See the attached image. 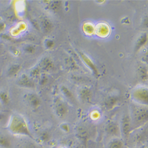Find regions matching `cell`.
Listing matches in <instances>:
<instances>
[{"label":"cell","mask_w":148,"mask_h":148,"mask_svg":"<svg viewBox=\"0 0 148 148\" xmlns=\"http://www.w3.org/2000/svg\"><path fill=\"white\" fill-rule=\"evenodd\" d=\"M7 128L10 133L14 135L26 136L32 138L27 123L22 116L13 114L9 119Z\"/></svg>","instance_id":"obj_1"},{"label":"cell","mask_w":148,"mask_h":148,"mask_svg":"<svg viewBox=\"0 0 148 148\" xmlns=\"http://www.w3.org/2000/svg\"><path fill=\"white\" fill-rule=\"evenodd\" d=\"M130 116L133 127L140 126L147 121V108L145 106L138 105L134 107Z\"/></svg>","instance_id":"obj_2"},{"label":"cell","mask_w":148,"mask_h":148,"mask_svg":"<svg viewBox=\"0 0 148 148\" xmlns=\"http://www.w3.org/2000/svg\"><path fill=\"white\" fill-rule=\"evenodd\" d=\"M131 97L136 104L147 106L148 104L147 88L143 85H139L135 87L132 92Z\"/></svg>","instance_id":"obj_3"},{"label":"cell","mask_w":148,"mask_h":148,"mask_svg":"<svg viewBox=\"0 0 148 148\" xmlns=\"http://www.w3.org/2000/svg\"><path fill=\"white\" fill-rule=\"evenodd\" d=\"M119 126L121 134L124 138H127L130 134L133 128L130 116L128 114H125L123 116Z\"/></svg>","instance_id":"obj_4"},{"label":"cell","mask_w":148,"mask_h":148,"mask_svg":"<svg viewBox=\"0 0 148 148\" xmlns=\"http://www.w3.org/2000/svg\"><path fill=\"white\" fill-rule=\"evenodd\" d=\"M94 33L100 38H105L110 33V27L106 23H99L95 27Z\"/></svg>","instance_id":"obj_5"},{"label":"cell","mask_w":148,"mask_h":148,"mask_svg":"<svg viewBox=\"0 0 148 148\" xmlns=\"http://www.w3.org/2000/svg\"><path fill=\"white\" fill-rule=\"evenodd\" d=\"M106 132L110 136L114 138H119L121 135L120 126L116 122L110 121L106 126Z\"/></svg>","instance_id":"obj_6"},{"label":"cell","mask_w":148,"mask_h":148,"mask_svg":"<svg viewBox=\"0 0 148 148\" xmlns=\"http://www.w3.org/2000/svg\"><path fill=\"white\" fill-rule=\"evenodd\" d=\"M55 112L56 114L59 117L63 118L67 114L68 112V109L64 103L59 101L55 104Z\"/></svg>","instance_id":"obj_7"},{"label":"cell","mask_w":148,"mask_h":148,"mask_svg":"<svg viewBox=\"0 0 148 148\" xmlns=\"http://www.w3.org/2000/svg\"><path fill=\"white\" fill-rule=\"evenodd\" d=\"M107 148H125V143L120 138H114L107 144Z\"/></svg>","instance_id":"obj_8"},{"label":"cell","mask_w":148,"mask_h":148,"mask_svg":"<svg viewBox=\"0 0 148 148\" xmlns=\"http://www.w3.org/2000/svg\"><path fill=\"white\" fill-rule=\"evenodd\" d=\"M18 84L24 87H32L33 85L32 81L26 75L21 77L18 79Z\"/></svg>","instance_id":"obj_9"},{"label":"cell","mask_w":148,"mask_h":148,"mask_svg":"<svg viewBox=\"0 0 148 148\" xmlns=\"http://www.w3.org/2000/svg\"><path fill=\"white\" fill-rule=\"evenodd\" d=\"M40 65H41L40 66H41L42 69L46 71H51L53 67V65L51 62V60H50L49 59H47V58H46V59H43V60H42Z\"/></svg>","instance_id":"obj_10"},{"label":"cell","mask_w":148,"mask_h":148,"mask_svg":"<svg viewBox=\"0 0 148 148\" xmlns=\"http://www.w3.org/2000/svg\"><path fill=\"white\" fill-rule=\"evenodd\" d=\"M83 30L85 34L91 35L95 32V27L91 23H86L83 26Z\"/></svg>","instance_id":"obj_11"},{"label":"cell","mask_w":148,"mask_h":148,"mask_svg":"<svg viewBox=\"0 0 148 148\" xmlns=\"http://www.w3.org/2000/svg\"><path fill=\"white\" fill-rule=\"evenodd\" d=\"M11 145V141L7 137L3 135H0V147L3 148H10Z\"/></svg>","instance_id":"obj_12"},{"label":"cell","mask_w":148,"mask_h":148,"mask_svg":"<svg viewBox=\"0 0 148 148\" xmlns=\"http://www.w3.org/2000/svg\"><path fill=\"white\" fill-rule=\"evenodd\" d=\"M29 100L30 105L34 108L38 107L40 104V101L39 100V98L36 96L32 95L31 97H29Z\"/></svg>","instance_id":"obj_13"},{"label":"cell","mask_w":148,"mask_h":148,"mask_svg":"<svg viewBox=\"0 0 148 148\" xmlns=\"http://www.w3.org/2000/svg\"><path fill=\"white\" fill-rule=\"evenodd\" d=\"M81 56L82 59L84 60L85 63L86 64H87V65H88V66L91 69H92L94 72H97V71H96V69H95V68L94 65H93V64H92V61H91L87 56L84 55V54H81Z\"/></svg>","instance_id":"obj_14"},{"label":"cell","mask_w":148,"mask_h":148,"mask_svg":"<svg viewBox=\"0 0 148 148\" xmlns=\"http://www.w3.org/2000/svg\"><path fill=\"white\" fill-rule=\"evenodd\" d=\"M42 27L46 32H50L51 30L52 29V25L50 21H49L47 19H45L42 21Z\"/></svg>","instance_id":"obj_15"},{"label":"cell","mask_w":148,"mask_h":148,"mask_svg":"<svg viewBox=\"0 0 148 148\" xmlns=\"http://www.w3.org/2000/svg\"><path fill=\"white\" fill-rule=\"evenodd\" d=\"M50 4V8L53 11H58L61 7V1H52Z\"/></svg>","instance_id":"obj_16"},{"label":"cell","mask_w":148,"mask_h":148,"mask_svg":"<svg viewBox=\"0 0 148 148\" xmlns=\"http://www.w3.org/2000/svg\"><path fill=\"white\" fill-rule=\"evenodd\" d=\"M9 98L5 92H0V103L1 104H7L8 103Z\"/></svg>","instance_id":"obj_17"},{"label":"cell","mask_w":148,"mask_h":148,"mask_svg":"<svg viewBox=\"0 0 148 148\" xmlns=\"http://www.w3.org/2000/svg\"><path fill=\"white\" fill-rule=\"evenodd\" d=\"M81 97L84 100H87L90 96V92L87 89H83L80 92Z\"/></svg>","instance_id":"obj_18"},{"label":"cell","mask_w":148,"mask_h":148,"mask_svg":"<svg viewBox=\"0 0 148 148\" xmlns=\"http://www.w3.org/2000/svg\"><path fill=\"white\" fill-rule=\"evenodd\" d=\"M139 72H140V77H142L143 79H145V78H144L145 76H146V77H147V72H146V70H145L144 68L140 69L139 71Z\"/></svg>","instance_id":"obj_19"},{"label":"cell","mask_w":148,"mask_h":148,"mask_svg":"<svg viewBox=\"0 0 148 148\" xmlns=\"http://www.w3.org/2000/svg\"><path fill=\"white\" fill-rule=\"evenodd\" d=\"M23 148H37V147L32 143H27L23 146Z\"/></svg>","instance_id":"obj_20"},{"label":"cell","mask_w":148,"mask_h":148,"mask_svg":"<svg viewBox=\"0 0 148 148\" xmlns=\"http://www.w3.org/2000/svg\"><path fill=\"white\" fill-rule=\"evenodd\" d=\"M48 136H47V135L46 134V133H43V134H42V135L41 136V138H40V139L43 140V141H46L48 138Z\"/></svg>","instance_id":"obj_21"},{"label":"cell","mask_w":148,"mask_h":148,"mask_svg":"<svg viewBox=\"0 0 148 148\" xmlns=\"http://www.w3.org/2000/svg\"><path fill=\"white\" fill-rule=\"evenodd\" d=\"M5 118V114L3 112H0V122L2 121Z\"/></svg>","instance_id":"obj_22"},{"label":"cell","mask_w":148,"mask_h":148,"mask_svg":"<svg viewBox=\"0 0 148 148\" xmlns=\"http://www.w3.org/2000/svg\"><path fill=\"white\" fill-rule=\"evenodd\" d=\"M1 105H2V104H1V103H0V108H1Z\"/></svg>","instance_id":"obj_23"}]
</instances>
